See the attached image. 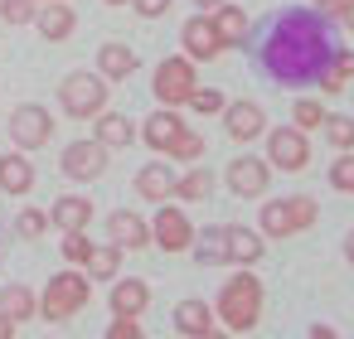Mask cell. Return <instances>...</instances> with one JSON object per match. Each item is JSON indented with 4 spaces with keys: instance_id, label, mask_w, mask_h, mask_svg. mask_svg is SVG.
I'll use <instances>...</instances> for the list:
<instances>
[{
    "instance_id": "obj_1",
    "label": "cell",
    "mask_w": 354,
    "mask_h": 339,
    "mask_svg": "<svg viewBox=\"0 0 354 339\" xmlns=\"http://www.w3.org/2000/svg\"><path fill=\"white\" fill-rule=\"evenodd\" d=\"M335 59V44L325 35V20L310 15V10H291L272 25L267 35V49H262V64L277 83H315Z\"/></svg>"
},
{
    "instance_id": "obj_2",
    "label": "cell",
    "mask_w": 354,
    "mask_h": 339,
    "mask_svg": "<svg viewBox=\"0 0 354 339\" xmlns=\"http://www.w3.org/2000/svg\"><path fill=\"white\" fill-rule=\"evenodd\" d=\"M218 320H223L233 334H243V329H252V325L262 320V281H257L252 271H238V276L223 286V296H218Z\"/></svg>"
},
{
    "instance_id": "obj_3",
    "label": "cell",
    "mask_w": 354,
    "mask_h": 339,
    "mask_svg": "<svg viewBox=\"0 0 354 339\" xmlns=\"http://www.w3.org/2000/svg\"><path fill=\"white\" fill-rule=\"evenodd\" d=\"M88 300H93L88 271H59V276H49L44 296H39V315L44 320H73Z\"/></svg>"
},
{
    "instance_id": "obj_4",
    "label": "cell",
    "mask_w": 354,
    "mask_h": 339,
    "mask_svg": "<svg viewBox=\"0 0 354 339\" xmlns=\"http://www.w3.org/2000/svg\"><path fill=\"white\" fill-rule=\"evenodd\" d=\"M59 107H64L68 117H78V122L107 112V78H102V73H68V78L59 83Z\"/></svg>"
},
{
    "instance_id": "obj_5",
    "label": "cell",
    "mask_w": 354,
    "mask_h": 339,
    "mask_svg": "<svg viewBox=\"0 0 354 339\" xmlns=\"http://www.w3.org/2000/svg\"><path fill=\"white\" fill-rule=\"evenodd\" d=\"M315 199L310 194H291V199H277V204H262V233L267 238H291V233H306L315 223Z\"/></svg>"
},
{
    "instance_id": "obj_6",
    "label": "cell",
    "mask_w": 354,
    "mask_h": 339,
    "mask_svg": "<svg viewBox=\"0 0 354 339\" xmlns=\"http://www.w3.org/2000/svg\"><path fill=\"white\" fill-rule=\"evenodd\" d=\"M49 136H54V117H49V107L25 102V107L10 112V141H15L20 151H39V146H49Z\"/></svg>"
},
{
    "instance_id": "obj_7",
    "label": "cell",
    "mask_w": 354,
    "mask_h": 339,
    "mask_svg": "<svg viewBox=\"0 0 354 339\" xmlns=\"http://www.w3.org/2000/svg\"><path fill=\"white\" fill-rule=\"evenodd\" d=\"M194 88H199V83H194V59H165V64L156 68V97H160L165 107L189 102Z\"/></svg>"
},
{
    "instance_id": "obj_8",
    "label": "cell",
    "mask_w": 354,
    "mask_h": 339,
    "mask_svg": "<svg viewBox=\"0 0 354 339\" xmlns=\"http://www.w3.org/2000/svg\"><path fill=\"white\" fill-rule=\"evenodd\" d=\"M267 160H272L277 170H286V175L306 170V160H310L306 131H296V126H281V131H272V136H267Z\"/></svg>"
},
{
    "instance_id": "obj_9",
    "label": "cell",
    "mask_w": 354,
    "mask_h": 339,
    "mask_svg": "<svg viewBox=\"0 0 354 339\" xmlns=\"http://www.w3.org/2000/svg\"><path fill=\"white\" fill-rule=\"evenodd\" d=\"M151 242H160L165 252H189L194 228H189V218H185L175 204H160V213H156V223H151Z\"/></svg>"
},
{
    "instance_id": "obj_10",
    "label": "cell",
    "mask_w": 354,
    "mask_h": 339,
    "mask_svg": "<svg viewBox=\"0 0 354 339\" xmlns=\"http://www.w3.org/2000/svg\"><path fill=\"white\" fill-rule=\"evenodd\" d=\"M59 165H64L68 180H97V175L107 170V146H97V141H73Z\"/></svg>"
},
{
    "instance_id": "obj_11",
    "label": "cell",
    "mask_w": 354,
    "mask_h": 339,
    "mask_svg": "<svg viewBox=\"0 0 354 339\" xmlns=\"http://www.w3.org/2000/svg\"><path fill=\"white\" fill-rule=\"evenodd\" d=\"M267 180H272V170H267V160H257V155H243V160L228 165V189H233L238 199L267 194Z\"/></svg>"
},
{
    "instance_id": "obj_12",
    "label": "cell",
    "mask_w": 354,
    "mask_h": 339,
    "mask_svg": "<svg viewBox=\"0 0 354 339\" xmlns=\"http://www.w3.org/2000/svg\"><path fill=\"white\" fill-rule=\"evenodd\" d=\"M180 39H185V54L189 59H218L223 54V39H218V30H214V20L209 15H194V20H185V30H180Z\"/></svg>"
},
{
    "instance_id": "obj_13",
    "label": "cell",
    "mask_w": 354,
    "mask_h": 339,
    "mask_svg": "<svg viewBox=\"0 0 354 339\" xmlns=\"http://www.w3.org/2000/svg\"><path fill=\"white\" fill-rule=\"evenodd\" d=\"M35 25H39V35H44L49 44H59V39H68V35L78 30V15L64 6V0H44V6L35 10Z\"/></svg>"
},
{
    "instance_id": "obj_14",
    "label": "cell",
    "mask_w": 354,
    "mask_h": 339,
    "mask_svg": "<svg viewBox=\"0 0 354 339\" xmlns=\"http://www.w3.org/2000/svg\"><path fill=\"white\" fill-rule=\"evenodd\" d=\"M107 233H112V242L127 247V252H136V247L151 242V223H146L141 213H127V209H117V213L107 218Z\"/></svg>"
},
{
    "instance_id": "obj_15",
    "label": "cell",
    "mask_w": 354,
    "mask_h": 339,
    "mask_svg": "<svg viewBox=\"0 0 354 339\" xmlns=\"http://www.w3.org/2000/svg\"><path fill=\"white\" fill-rule=\"evenodd\" d=\"M49 223H54L59 233H83V228L93 223V204H88L83 194H64V199L49 209Z\"/></svg>"
},
{
    "instance_id": "obj_16",
    "label": "cell",
    "mask_w": 354,
    "mask_h": 339,
    "mask_svg": "<svg viewBox=\"0 0 354 339\" xmlns=\"http://www.w3.org/2000/svg\"><path fill=\"white\" fill-rule=\"evenodd\" d=\"M146 305H151V286H146V281L127 276V281H117V286H112V315H122V320H136Z\"/></svg>"
},
{
    "instance_id": "obj_17",
    "label": "cell",
    "mask_w": 354,
    "mask_h": 339,
    "mask_svg": "<svg viewBox=\"0 0 354 339\" xmlns=\"http://www.w3.org/2000/svg\"><path fill=\"white\" fill-rule=\"evenodd\" d=\"M223 126H228V136H233V141H252V136H262L267 117H262V107H257V102H233V107H228V117H223Z\"/></svg>"
},
{
    "instance_id": "obj_18",
    "label": "cell",
    "mask_w": 354,
    "mask_h": 339,
    "mask_svg": "<svg viewBox=\"0 0 354 339\" xmlns=\"http://www.w3.org/2000/svg\"><path fill=\"white\" fill-rule=\"evenodd\" d=\"M97 146H107V151H127L131 141H136V126L122 117V112H97V136H93Z\"/></svg>"
},
{
    "instance_id": "obj_19",
    "label": "cell",
    "mask_w": 354,
    "mask_h": 339,
    "mask_svg": "<svg viewBox=\"0 0 354 339\" xmlns=\"http://www.w3.org/2000/svg\"><path fill=\"white\" fill-rule=\"evenodd\" d=\"M0 189L6 194H30L35 189V165H30V155H0Z\"/></svg>"
},
{
    "instance_id": "obj_20",
    "label": "cell",
    "mask_w": 354,
    "mask_h": 339,
    "mask_svg": "<svg viewBox=\"0 0 354 339\" xmlns=\"http://www.w3.org/2000/svg\"><path fill=\"white\" fill-rule=\"evenodd\" d=\"M97 73H102L107 83H122V78L136 73V54H131L127 44H102V49H97Z\"/></svg>"
},
{
    "instance_id": "obj_21",
    "label": "cell",
    "mask_w": 354,
    "mask_h": 339,
    "mask_svg": "<svg viewBox=\"0 0 354 339\" xmlns=\"http://www.w3.org/2000/svg\"><path fill=\"white\" fill-rule=\"evenodd\" d=\"M136 194L151 199V204L175 199V175H170V165H146V170L136 175Z\"/></svg>"
},
{
    "instance_id": "obj_22",
    "label": "cell",
    "mask_w": 354,
    "mask_h": 339,
    "mask_svg": "<svg viewBox=\"0 0 354 339\" xmlns=\"http://www.w3.org/2000/svg\"><path fill=\"white\" fill-rule=\"evenodd\" d=\"M0 315H10L15 325L35 320V315H39V300H35V291H30V286H20V281H10L6 291H0Z\"/></svg>"
},
{
    "instance_id": "obj_23",
    "label": "cell",
    "mask_w": 354,
    "mask_h": 339,
    "mask_svg": "<svg viewBox=\"0 0 354 339\" xmlns=\"http://www.w3.org/2000/svg\"><path fill=\"white\" fill-rule=\"evenodd\" d=\"M180 131H185V122L165 107V112H156V117L146 122V131H141V136H146V146H151V151H170V141H175Z\"/></svg>"
},
{
    "instance_id": "obj_24",
    "label": "cell",
    "mask_w": 354,
    "mask_h": 339,
    "mask_svg": "<svg viewBox=\"0 0 354 339\" xmlns=\"http://www.w3.org/2000/svg\"><path fill=\"white\" fill-rule=\"evenodd\" d=\"M209 325H214V305H204V300H180V305H175V329H180V334L194 339V334H204Z\"/></svg>"
},
{
    "instance_id": "obj_25",
    "label": "cell",
    "mask_w": 354,
    "mask_h": 339,
    "mask_svg": "<svg viewBox=\"0 0 354 339\" xmlns=\"http://www.w3.org/2000/svg\"><path fill=\"white\" fill-rule=\"evenodd\" d=\"M214 30H218V39H223V49L228 44H243V35H248V15L238 10V6H214Z\"/></svg>"
},
{
    "instance_id": "obj_26",
    "label": "cell",
    "mask_w": 354,
    "mask_h": 339,
    "mask_svg": "<svg viewBox=\"0 0 354 339\" xmlns=\"http://www.w3.org/2000/svg\"><path fill=\"white\" fill-rule=\"evenodd\" d=\"M189 247H194L199 267H223L228 262V228H204V238L189 242Z\"/></svg>"
},
{
    "instance_id": "obj_27",
    "label": "cell",
    "mask_w": 354,
    "mask_h": 339,
    "mask_svg": "<svg viewBox=\"0 0 354 339\" xmlns=\"http://www.w3.org/2000/svg\"><path fill=\"white\" fill-rule=\"evenodd\" d=\"M257 257H262V238H257L252 228H228V262L252 267Z\"/></svg>"
},
{
    "instance_id": "obj_28",
    "label": "cell",
    "mask_w": 354,
    "mask_h": 339,
    "mask_svg": "<svg viewBox=\"0 0 354 339\" xmlns=\"http://www.w3.org/2000/svg\"><path fill=\"white\" fill-rule=\"evenodd\" d=\"M83 267H88V281H112V276H117V267H122V247H117V242L93 247Z\"/></svg>"
},
{
    "instance_id": "obj_29",
    "label": "cell",
    "mask_w": 354,
    "mask_h": 339,
    "mask_svg": "<svg viewBox=\"0 0 354 339\" xmlns=\"http://www.w3.org/2000/svg\"><path fill=\"white\" fill-rule=\"evenodd\" d=\"M214 194V175L204 170V165H194L185 180H175V199H189V204H204Z\"/></svg>"
},
{
    "instance_id": "obj_30",
    "label": "cell",
    "mask_w": 354,
    "mask_h": 339,
    "mask_svg": "<svg viewBox=\"0 0 354 339\" xmlns=\"http://www.w3.org/2000/svg\"><path fill=\"white\" fill-rule=\"evenodd\" d=\"M349 78H354V54H339V49H335V59H330V68H325V73H320L315 83H320L325 93H339V88H344Z\"/></svg>"
},
{
    "instance_id": "obj_31",
    "label": "cell",
    "mask_w": 354,
    "mask_h": 339,
    "mask_svg": "<svg viewBox=\"0 0 354 339\" xmlns=\"http://www.w3.org/2000/svg\"><path fill=\"white\" fill-rule=\"evenodd\" d=\"M320 131H325V141H330V146H339V151H354V117H330V112H325Z\"/></svg>"
},
{
    "instance_id": "obj_32",
    "label": "cell",
    "mask_w": 354,
    "mask_h": 339,
    "mask_svg": "<svg viewBox=\"0 0 354 339\" xmlns=\"http://www.w3.org/2000/svg\"><path fill=\"white\" fill-rule=\"evenodd\" d=\"M165 155H170V160H199V155H204V136L185 126V131L170 141V151H165Z\"/></svg>"
},
{
    "instance_id": "obj_33",
    "label": "cell",
    "mask_w": 354,
    "mask_h": 339,
    "mask_svg": "<svg viewBox=\"0 0 354 339\" xmlns=\"http://www.w3.org/2000/svg\"><path fill=\"white\" fill-rule=\"evenodd\" d=\"M39 0H0V20L6 25H35Z\"/></svg>"
},
{
    "instance_id": "obj_34",
    "label": "cell",
    "mask_w": 354,
    "mask_h": 339,
    "mask_svg": "<svg viewBox=\"0 0 354 339\" xmlns=\"http://www.w3.org/2000/svg\"><path fill=\"white\" fill-rule=\"evenodd\" d=\"M44 228H49V213H39V209H25V213L15 218V233H20L25 242H39Z\"/></svg>"
},
{
    "instance_id": "obj_35",
    "label": "cell",
    "mask_w": 354,
    "mask_h": 339,
    "mask_svg": "<svg viewBox=\"0 0 354 339\" xmlns=\"http://www.w3.org/2000/svg\"><path fill=\"white\" fill-rule=\"evenodd\" d=\"M291 117H296V131H315V126L325 122V107H320V102H310V97H301V102L291 107Z\"/></svg>"
},
{
    "instance_id": "obj_36",
    "label": "cell",
    "mask_w": 354,
    "mask_h": 339,
    "mask_svg": "<svg viewBox=\"0 0 354 339\" xmlns=\"http://www.w3.org/2000/svg\"><path fill=\"white\" fill-rule=\"evenodd\" d=\"M88 252H93V242H88V228H83V233H64V257H68L73 267H83V262H88Z\"/></svg>"
},
{
    "instance_id": "obj_37",
    "label": "cell",
    "mask_w": 354,
    "mask_h": 339,
    "mask_svg": "<svg viewBox=\"0 0 354 339\" xmlns=\"http://www.w3.org/2000/svg\"><path fill=\"white\" fill-rule=\"evenodd\" d=\"M330 184L344 189V194H354V155H339V160L330 165Z\"/></svg>"
},
{
    "instance_id": "obj_38",
    "label": "cell",
    "mask_w": 354,
    "mask_h": 339,
    "mask_svg": "<svg viewBox=\"0 0 354 339\" xmlns=\"http://www.w3.org/2000/svg\"><path fill=\"white\" fill-rule=\"evenodd\" d=\"M189 107L209 117V112H223V97H218L214 88H194V93H189Z\"/></svg>"
},
{
    "instance_id": "obj_39",
    "label": "cell",
    "mask_w": 354,
    "mask_h": 339,
    "mask_svg": "<svg viewBox=\"0 0 354 339\" xmlns=\"http://www.w3.org/2000/svg\"><path fill=\"white\" fill-rule=\"evenodd\" d=\"M102 339H146V334H141V325H136V320H122V315H117V320H112V329H107Z\"/></svg>"
},
{
    "instance_id": "obj_40",
    "label": "cell",
    "mask_w": 354,
    "mask_h": 339,
    "mask_svg": "<svg viewBox=\"0 0 354 339\" xmlns=\"http://www.w3.org/2000/svg\"><path fill=\"white\" fill-rule=\"evenodd\" d=\"M131 6H136V15H146V20H160V15L175 6V0H131Z\"/></svg>"
},
{
    "instance_id": "obj_41",
    "label": "cell",
    "mask_w": 354,
    "mask_h": 339,
    "mask_svg": "<svg viewBox=\"0 0 354 339\" xmlns=\"http://www.w3.org/2000/svg\"><path fill=\"white\" fill-rule=\"evenodd\" d=\"M0 339H15V320L10 315H0Z\"/></svg>"
},
{
    "instance_id": "obj_42",
    "label": "cell",
    "mask_w": 354,
    "mask_h": 339,
    "mask_svg": "<svg viewBox=\"0 0 354 339\" xmlns=\"http://www.w3.org/2000/svg\"><path fill=\"white\" fill-rule=\"evenodd\" d=\"M315 6H320V10H335V15H339V10L349 6V0H315Z\"/></svg>"
},
{
    "instance_id": "obj_43",
    "label": "cell",
    "mask_w": 354,
    "mask_h": 339,
    "mask_svg": "<svg viewBox=\"0 0 354 339\" xmlns=\"http://www.w3.org/2000/svg\"><path fill=\"white\" fill-rule=\"evenodd\" d=\"M310 339H335V329H330V325H315V329H310Z\"/></svg>"
},
{
    "instance_id": "obj_44",
    "label": "cell",
    "mask_w": 354,
    "mask_h": 339,
    "mask_svg": "<svg viewBox=\"0 0 354 339\" xmlns=\"http://www.w3.org/2000/svg\"><path fill=\"white\" fill-rule=\"evenodd\" d=\"M194 339H228V334H223V329H214V325H209V329H204V334H194Z\"/></svg>"
},
{
    "instance_id": "obj_45",
    "label": "cell",
    "mask_w": 354,
    "mask_h": 339,
    "mask_svg": "<svg viewBox=\"0 0 354 339\" xmlns=\"http://www.w3.org/2000/svg\"><path fill=\"white\" fill-rule=\"evenodd\" d=\"M339 15H344V25H349V30H354V0H349V6H344V10H339Z\"/></svg>"
},
{
    "instance_id": "obj_46",
    "label": "cell",
    "mask_w": 354,
    "mask_h": 339,
    "mask_svg": "<svg viewBox=\"0 0 354 339\" xmlns=\"http://www.w3.org/2000/svg\"><path fill=\"white\" fill-rule=\"evenodd\" d=\"M344 257H349V262H354V233H349V238H344Z\"/></svg>"
},
{
    "instance_id": "obj_47",
    "label": "cell",
    "mask_w": 354,
    "mask_h": 339,
    "mask_svg": "<svg viewBox=\"0 0 354 339\" xmlns=\"http://www.w3.org/2000/svg\"><path fill=\"white\" fill-rule=\"evenodd\" d=\"M194 6H199V10H214V6H223V0H194Z\"/></svg>"
},
{
    "instance_id": "obj_48",
    "label": "cell",
    "mask_w": 354,
    "mask_h": 339,
    "mask_svg": "<svg viewBox=\"0 0 354 339\" xmlns=\"http://www.w3.org/2000/svg\"><path fill=\"white\" fill-rule=\"evenodd\" d=\"M107 6H127V0H107Z\"/></svg>"
},
{
    "instance_id": "obj_49",
    "label": "cell",
    "mask_w": 354,
    "mask_h": 339,
    "mask_svg": "<svg viewBox=\"0 0 354 339\" xmlns=\"http://www.w3.org/2000/svg\"><path fill=\"white\" fill-rule=\"evenodd\" d=\"M39 6H44V0H39Z\"/></svg>"
}]
</instances>
